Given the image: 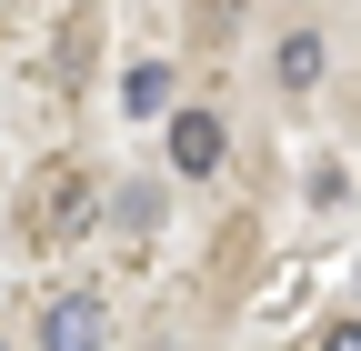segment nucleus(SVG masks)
<instances>
[{
    "label": "nucleus",
    "mask_w": 361,
    "mask_h": 351,
    "mask_svg": "<svg viewBox=\"0 0 361 351\" xmlns=\"http://www.w3.org/2000/svg\"><path fill=\"white\" fill-rule=\"evenodd\" d=\"M40 351H101V301H90V291H61L51 321H40Z\"/></svg>",
    "instance_id": "f03ea898"
},
{
    "label": "nucleus",
    "mask_w": 361,
    "mask_h": 351,
    "mask_svg": "<svg viewBox=\"0 0 361 351\" xmlns=\"http://www.w3.org/2000/svg\"><path fill=\"white\" fill-rule=\"evenodd\" d=\"M121 101L130 111H171V61H141V70L121 80Z\"/></svg>",
    "instance_id": "39448f33"
},
{
    "label": "nucleus",
    "mask_w": 361,
    "mask_h": 351,
    "mask_svg": "<svg viewBox=\"0 0 361 351\" xmlns=\"http://www.w3.org/2000/svg\"><path fill=\"white\" fill-rule=\"evenodd\" d=\"M90 221H101V171H90V161H40L20 181V231L30 241H71Z\"/></svg>",
    "instance_id": "f257e3e1"
},
{
    "label": "nucleus",
    "mask_w": 361,
    "mask_h": 351,
    "mask_svg": "<svg viewBox=\"0 0 361 351\" xmlns=\"http://www.w3.org/2000/svg\"><path fill=\"white\" fill-rule=\"evenodd\" d=\"M271 80H281V91H311V80H322V40H311V30H291L281 51H271Z\"/></svg>",
    "instance_id": "20e7f679"
},
{
    "label": "nucleus",
    "mask_w": 361,
    "mask_h": 351,
    "mask_svg": "<svg viewBox=\"0 0 361 351\" xmlns=\"http://www.w3.org/2000/svg\"><path fill=\"white\" fill-rule=\"evenodd\" d=\"M322 351H361V321H341V331H331V341H322Z\"/></svg>",
    "instance_id": "423d86ee"
},
{
    "label": "nucleus",
    "mask_w": 361,
    "mask_h": 351,
    "mask_svg": "<svg viewBox=\"0 0 361 351\" xmlns=\"http://www.w3.org/2000/svg\"><path fill=\"white\" fill-rule=\"evenodd\" d=\"M171 161H180V181H211L221 171V121L211 111H180L171 121Z\"/></svg>",
    "instance_id": "7ed1b4c3"
}]
</instances>
